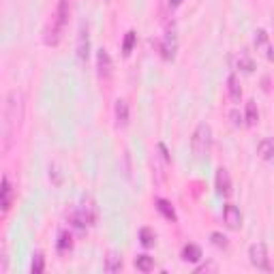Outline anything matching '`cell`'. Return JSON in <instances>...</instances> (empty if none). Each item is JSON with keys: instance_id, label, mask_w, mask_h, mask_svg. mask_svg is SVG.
<instances>
[{"instance_id": "17", "label": "cell", "mask_w": 274, "mask_h": 274, "mask_svg": "<svg viewBox=\"0 0 274 274\" xmlns=\"http://www.w3.org/2000/svg\"><path fill=\"white\" fill-rule=\"evenodd\" d=\"M257 154L264 161H274V139H262L257 146Z\"/></svg>"}, {"instance_id": "7", "label": "cell", "mask_w": 274, "mask_h": 274, "mask_svg": "<svg viewBox=\"0 0 274 274\" xmlns=\"http://www.w3.org/2000/svg\"><path fill=\"white\" fill-rule=\"evenodd\" d=\"M77 58L80 62H86L88 60V54H90V35H88V26L82 24L80 26V35H77Z\"/></svg>"}, {"instance_id": "34", "label": "cell", "mask_w": 274, "mask_h": 274, "mask_svg": "<svg viewBox=\"0 0 274 274\" xmlns=\"http://www.w3.org/2000/svg\"><path fill=\"white\" fill-rule=\"evenodd\" d=\"M105 2H107V0H105Z\"/></svg>"}, {"instance_id": "9", "label": "cell", "mask_w": 274, "mask_h": 274, "mask_svg": "<svg viewBox=\"0 0 274 274\" xmlns=\"http://www.w3.org/2000/svg\"><path fill=\"white\" fill-rule=\"evenodd\" d=\"M214 184H217V193L223 195V197H229L231 195V176L225 167L217 169V178H214Z\"/></svg>"}, {"instance_id": "6", "label": "cell", "mask_w": 274, "mask_h": 274, "mask_svg": "<svg viewBox=\"0 0 274 274\" xmlns=\"http://www.w3.org/2000/svg\"><path fill=\"white\" fill-rule=\"evenodd\" d=\"M114 71V62L112 56H109L107 49H99L96 51V73H99L101 80H109Z\"/></svg>"}, {"instance_id": "27", "label": "cell", "mask_w": 274, "mask_h": 274, "mask_svg": "<svg viewBox=\"0 0 274 274\" xmlns=\"http://www.w3.org/2000/svg\"><path fill=\"white\" fill-rule=\"evenodd\" d=\"M210 242L217 246V249H227V244H229V242H227V236H223L221 231H212L210 233Z\"/></svg>"}, {"instance_id": "14", "label": "cell", "mask_w": 274, "mask_h": 274, "mask_svg": "<svg viewBox=\"0 0 274 274\" xmlns=\"http://www.w3.org/2000/svg\"><path fill=\"white\" fill-rule=\"evenodd\" d=\"M227 92H229L233 103H238L240 96H242V88H240V80H238L236 73H231L229 77H227Z\"/></svg>"}, {"instance_id": "26", "label": "cell", "mask_w": 274, "mask_h": 274, "mask_svg": "<svg viewBox=\"0 0 274 274\" xmlns=\"http://www.w3.org/2000/svg\"><path fill=\"white\" fill-rule=\"evenodd\" d=\"M30 270H32V274H41L45 270V257H43V253H35Z\"/></svg>"}, {"instance_id": "32", "label": "cell", "mask_w": 274, "mask_h": 274, "mask_svg": "<svg viewBox=\"0 0 274 274\" xmlns=\"http://www.w3.org/2000/svg\"><path fill=\"white\" fill-rule=\"evenodd\" d=\"M231 120H233V125H242V116H240L238 112H231Z\"/></svg>"}, {"instance_id": "15", "label": "cell", "mask_w": 274, "mask_h": 274, "mask_svg": "<svg viewBox=\"0 0 274 274\" xmlns=\"http://www.w3.org/2000/svg\"><path fill=\"white\" fill-rule=\"evenodd\" d=\"M154 206H156V210H159L163 217H165L167 221H176L178 217H176V210H174V206L169 204L167 199H163V197H159V199H154Z\"/></svg>"}, {"instance_id": "1", "label": "cell", "mask_w": 274, "mask_h": 274, "mask_svg": "<svg viewBox=\"0 0 274 274\" xmlns=\"http://www.w3.org/2000/svg\"><path fill=\"white\" fill-rule=\"evenodd\" d=\"M24 112V96L17 90H11L6 96V105H4V116H2V139H4V152L11 148L13 137L17 133L19 120H22Z\"/></svg>"}, {"instance_id": "30", "label": "cell", "mask_w": 274, "mask_h": 274, "mask_svg": "<svg viewBox=\"0 0 274 274\" xmlns=\"http://www.w3.org/2000/svg\"><path fill=\"white\" fill-rule=\"evenodd\" d=\"M54 176V184H62V176L58 172V165H51L49 167V178Z\"/></svg>"}, {"instance_id": "21", "label": "cell", "mask_w": 274, "mask_h": 274, "mask_svg": "<svg viewBox=\"0 0 274 274\" xmlns=\"http://www.w3.org/2000/svg\"><path fill=\"white\" fill-rule=\"evenodd\" d=\"M122 270V259L118 253L109 251L107 257H105V272H120Z\"/></svg>"}, {"instance_id": "5", "label": "cell", "mask_w": 274, "mask_h": 274, "mask_svg": "<svg viewBox=\"0 0 274 274\" xmlns=\"http://www.w3.org/2000/svg\"><path fill=\"white\" fill-rule=\"evenodd\" d=\"M62 30H64V26L58 22L54 15H51V19L47 22V26H45V32H43V43L49 45V47L58 45V43H60V37H62Z\"/></svg>"}, {"instance_id": "11", "label": "cell", "mask_w": 274, "mask_h": 274, "mask_svg": "<svg viewBox=\"0 0 274 274\" xmlns=\"http://www.w3.org/2000/svg\"><path fill=\"white\" fill-rule=\"evenodd\" d=\"M114 116H116V127H118V129H125L129 125V103L125 99L116 101Z\"/></svg>"}, {"instance_id": "10", "label": "cell", "mask_w": 274, "mask_h": 274, "mask_svg": "<svg viewBox=\"0 0 274 274\" xmlns=\"http://www.w3.org/2000/svg\"><path fill=\"white\" fill-rule=\"evenodd\" d=\"M223 221L229 229H240V227H242V212L233 204H227L223 210Z\"/></svg>"}, {"instance_id": "24", "label": "cell", "mask_w": 274, "mask_h": 274, "mask_svg": "<svg viewBox=\"0 0 274 274\" xmlns=\"http://www.w3.org/2000/svg\"><path fill=\"white\" fill-rule=\"evenodd\" d=\"M154 240H156L154 231L150 229V227H141V229H139V242H141V246H146V249H150V246L154 244Z\"/></svg>"}, {"instance_id": "28", "label": "cell", "mask_w": 274, "mask_h": 274, "mask_svg": "<svg viewBox=\"0 0 274 274\" xmlns=\"http://www.w3.org/2000/svg\"><path fill=\"white\" fill-rule=\"evenodd\" d=\"M9 270V257H6V246H2V251H0V272L6 274Z\"/></svg>"}, {"instance_id": "29", "label": "cell", "mask_w": 274, "mask_h": 274, "mask_svg": "<svg viewBox=\"0 0 274 274\" xmlns=\"http://www.w3.org/2000/svg\"><path fill=\"white\" fill-rule=\"evenodd\" d=\"M122 159H125V176H127V178H131V154H129V150H125Z\"/></svg>"}, {"instance_id": "16", "label": "cell", "mask_w": 274, "mask_h": 274, "mask_svg": "<svg viewBox=\"0 0 274 274\" xmlns=\"http://www.w3.org/2000/svg\"><path fill=\"white\" fill-rule=\"evenodd\" d=\"M69 15H71V0H60V2H58V6H56L54 17H56L62 26H67Z\"/></svg>"}, {"instance_id": "19", "label": "cell", "mask_w": 274, "mask_h": 274, "mask_svg": "<svg viewBox=\"0 0 274 274\" xmlns=\"http://www.w3.org/2000/svg\"><path fill=\"white\" fill-rule=\"evenodd\" d=\"M56 246H58V251H60V253H67V251L73 249V236H71V231L62 229L60 233H58V242H56Z\"/></svg>"}, {"instance_id": "20", "label": "cell", "mask_w": 274, "mask_h": 274, "mask_svg": "<svg viewBox=\"0 0 274 274\" xmlns=\"http://www.w3.org/2000/svg\"><path fill=\"white\" fill-rule=\"evenodd\" d=\"M182 259H184V262H191V264L199 262V259H201V249L197 244H186L184 249H182Z\"/></svg>"}, {"instance_id": "8", "label": "cell", "mask_w": 274, "mask_h": 274, "mask_svg": "<svg viewBox=\"0 0 274 274\" xmlns=\"http://www.w3.org/2000/svg\"><path fill=\"white\" fill-rule=\"evenodd\" d=\"M77 208H80L82 217L86 219V223H88V225H94V223H96L99 210H96V204H94V199L90 197V195H82V204L77 206Z\"/></svg>"}, {"instance_id": "25", "label": "cell", "mask_w": 274, "mask_h": 274, "mask_svg": "<svg viewBox=\"0 0 274 274\" xmlns=\"http://www.w3.org/2000/svg\"><path fill=\"white\" fill-rule=\"evenodd\" d=\"M135 41H137V35H135V30H129L127 35H125V41H122V54L129 56L133 51L135 47Z\"/></svg>"}, {"instance_id": "33", "label": "cell", "mask_w": 274, "mask_h": 274, "mask_svg": "<svg viewBox=\"0 0 274 274\" xmlns=\"http://www.w3.org/2000/svg\"><path fill=\"white\" fill-rule=\"evenodd\" d=\"M180 2H182V0H169V6L176 9V6H180Z\"/></svg>"}, {"instance_id": "2", "label": "cell", "mask_w": 274, "mask_h": 274, "mask_svg": "<svg viewBox=\"0 0 274 274\" xmlns=\"http://www.w3.org/2000/svg\"><path fill=\"white\" fill-rule=\"evenodd\" d=\"M191 148H193V154L197 161H204L208 154H210V148H212V129L208 122H199L195 133L191 137Z\"/></svg>"}, {"instance_id": "18", "label": "cell", "mask_w": 274, "mask_h": 274, "mask_svg": "<svg viewBox=\"0 0 274 274\" xmlns=\"http://www.w3.org/2000/svg\"><path fill=\"white\" fill-rule=\"evenodd\" d=\"M233 62H236V69L244 71V73H253V69H255V64H253V58L246 54V51H240Z\"/></svg>"}, {"instance_id": "23", "label": "cell", "mask_w": 274, "mask_h": 274, "mask_svg": "<svg viewBox=\"0 0 274 274\" xmlns=\"http://www.w3.org/2000/svg\"><path fill=\"white\" fill-rule=\"evenodd\" d=\"M135 268L139 272H150L154 270V259L150 255H137L135 257Z\"/></svg>"}, {"instance_id": "12", "label": "cell", "mask_w": 274, "mask_h": 274, "mask_svg": "<svg viewBox=\"0 0 274 274\" xmlns=\"http://www.w3.org/2000/svg\"><path fill=\"white\" fill-rule=\"evenodd\" d=\"M255 45H257V49H264V54H266L268 60H274V49H272V45H270L268 32H266L264 28H259L255 32Z\"/></svg>"}, {"instance_id": "4", "label": "cell", "mask_w": 274, "mask_h": 274, "mask_svg": "<svg viewBox=\"0 0 274 274\" xmlns=\"http://www.w3.org/2000/svg\"><path fill=\"white\" fill-rule=\"evenodd\" d=\"M249 259L257 270H270V262H268V249L264 242H255L249 249Z\"/></svg>"}, {"instance_id": "31", "label": "cell", "mask_w": 274, "mask_h": 274, "mask_svg": "<svg viewBox=\"0 0 274 274\" xmlns=\"http://www.w3.org/2000/svg\"><path fill=\"white\" fill-rule=\"evenodd\" d=\"M197 274H201V272H217V264H212V262H208V264H204V266H199L197 270H195Z\"/></svg>"}, {"instance_id": "22", "label": "cell", "mask_w": 274, "mask_h": 274, "mask_svg": "<svg viewBox=\"0 0 274 274\" xmlns=\"http://www.w3.org/2000/svg\"><path fill=\"white\" fill-rule=\"evenodd\" d=\"M244 120H246V125H249V127H255L257 122H259V109L255 105V101L246 103V116H244Z\"/></svg>"}, {"instance_id": "13", "label": "cell", "mask_w": 274, "mask_h": 274, "mask_svg": "<svg viewBox=\"0 0 274 274\" xmlns=\"http://www.w3.org/2000/svg\"><path fill=\"white\" fill-rule=\"evenodd\" d=\"M0 195H2V199H0V206H2V214H6L11 210L13 206V186L6 176H2V188H0Z\"/></svg>"}, {"instance_id": "3", "label": "cell", "mask_w": 274, "mask_h": 274, "mask_svg": "<svg viewBox=\"0 0 274 274\" xmlns=\"http://www.w3.org/2000/svg\"><path fill=\"white\" fill-rule=\"evenodd\" d=\"M161 56L165 60H174L176 56V49H178V32H176V26L169 24L167 30H165V37H163V43H161Z\"/></svg>"}]
</instances>
